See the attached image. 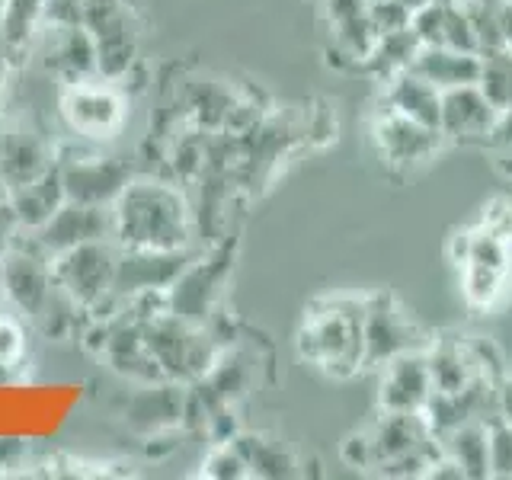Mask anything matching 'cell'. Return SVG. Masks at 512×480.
<instances>
[{"instance_id": "cell-1", "label": "cell", "mask_w": 512, "mask_h": 480, "mask_svg": "<svg viewBox=\"0 0 512 480\" xmlns=\"http://www.w3.org/2000/svg\"><path fill=\"white\" fill-rule=\"evenodd\" d=\"M192 234V208L180 186L141 176L112 205V240L122 250H176Z\"/></svg>"}, {"instance_id": "cell-2", "label": "cell", "mask_w": 512, "mask_h": 480, "mask_svg": "<svg viewBox=\"0 0 512 480\" xmlns=\"http://www.w3.org/2000/svg\"><path fill=\"white\" fill-rule=\"evenodd\" d=\"M298 356L330 378H352L365 368L362 298L327 295L311 301L298 327Z\"/></svg>"}, {"instance_id": "cell-3", "label": "cell", "mask_w": 512, "mask_h": 480, "mask_svg": "<svg viewBox=\"0 0 512 480\" xmlns=\"http://www.w3.org/2000/svg\"><path fill=\"white\" fill-rule=\"evenodd\" d=\"M144 327V340L148 349L154 352V359L164 368V375L170 381H199L208 368L215 365L221 356V343H215V336L205 330V324H192V320L164 311L151 317Z\"/></svg>"}, {"instance_id": "cell-4", "label": "cell", "mask_w": 512, "mask_h": 480, "mask_svg": "<svg viewBox=\"0 0 512 480\" xmlns=\"http://www.w3.org/2000/svg\"><path fill=\"white\" fill-rule=\"evenodd\" d=\"M362 336L365 368H381L404 352L429 349V343L436 340L391 292L362 295Z\"/></svg>"}, {"instance_id": "cell-5", "label": "cell", "mask_w": 512, "mask_h": 480, "mask_svg": "<svg viewBox=\"0 0 512 480\" xmlns=\"http://www.w3.org/2000/svg\"><path fill=\"white\" fill-rule=\"evenodd\" d=\"M116 263V240H90V244H77L52 256V279L61 292H68L80 308L90 311L96 301H103L116 288Z\"/></svg>"}, {"instance_id": "cell-6", "label": "cell", "mask_w": 512, "mask_h": 480, "mask_svg": "<svg viewBox=\"0 0 512 480\" xmlns=\"http://www.w3.org/2000/svg\"><path fill=\"white\" fill-rule=\"evenodd\" d=\"M52 288V256L36 244L32 234L26 244L20 237H13V244L0 253V292H4V298L16 311L36 320L42 304L52 295Z\"/></svg>"}, {"instance_id": "cell-7", "label": "cell", "mask_w": 512, "mask_h": 480, "mask_svg": "<svg viewBox=\"0 0 512 480\" xmlns=\"http://www.w3.org/2000/svg\"><path fill=\"white\" fill-rule=\"evenodd\" d=\"M61 116L80 138L103 141L112 138L125 122V100L112 80L90 77L77 84H64Z\"/></svg>"}, {"instance_id": "cell-8", "label": "cell", "mask_w": 512, "mask_h": 480, "mask_svg": "<svg viewBox=\"0 0 512 480\" xmlns=\"http://www.w3.org/2000/svg\"><path fill=\"white\" fill-rule=\"evenodd\" d=\"M368 135H372V148L378 160L394 173H407L413 167L426 164L442 144H448L439 128H426L420 122L400 116V112H391L388 106L378 109Z\"/></svg>"}, {"instance_id": "cell-9", "label": "cell", "mask_w": 512, "mask_h": 480, "mask_svg": "<svg viewBox=\"0 0 512 480\" xmlns=\"http://www.w3.org/2000/svg\"><path fill=\"white\" fill-rule=\"evenodd\" d=\"M234 266V247L231 244H221L212 253L196 256L186 269L183 276L170 285V311L180 314L192 324H205L208 314L215 308V298L221 292L224 279Z\"/></svg>"}, {"instance_id": "cell-10", "label": "cell", "mask_w": 512, "mask_h": 480, "mask_svg": "<svg viewBox=\"0 0 512 480\" xmlns=\"http://www.w3.org/2000/svg\"><path fill=\"white\" fill-rule=\"evenodd\" d=\"M64 192L71 202L103 205L112 208L122 196V189L132 183V167L119 157L103 154H74L68 160H58Z\"/></svg>"}, {"instance_id": "cell-11", "label": "cell", "mask_w": 512, "mask_h": 480, "mask_svg": "<svg viewBox=\"0 0 512 480\" xmlns=\"http://www.w3.org/2000/svg\"><path fill=\"white\" fill-rule=\"evenodd\" d=\"M496 119H500V109L487 100V93L477 84L442 93L439 132L448 144H480V148H487Z\"/></svg>"}, {"instance_id": "cell-12", "label": "cell", "mask_w": 512, "mask_h": 480, "mask_svg": "<svg viewBox=\"0 0 512 480\" xmlns=\"http://www.w3.org/2000/svg\"><path fill=\"white\" fill-rule=\"evenodd\" d=\"M196 260L186 247L176 250H122L116 263V292L132 298L138 292H170L183 269Z\"/></svg>"}, {"instance_id": "cell-13", "label": "cell", "mask_w": 512, "mask_h": 480, "mask_svg": "<svg viewBox=\"0 0 512 480\" xmlns=\"http://www.w3.org/2000/svg\"><path fill=\"white\" fill-rule=\"evenodd\" d=\"M432 391L436 388H432L426 349L404 352L378 368V410L423 413Z\"/></svg>"}, {"instance_id": "cell-14", "label": "cell", "mask_w": 512, "mask_h": 480, "mask_svg": "<svg viewBox=\"0 0 512 480\" xmlns=\"http://www.w3.org/2000/svg\"><path fill=\"white\" fill-rule=\"evenodd\" d=\"M29 234L36 237V244L48 256H58L61 250H71L77 244H90V240L112 237V208L84 205V202L68 199L39 231H29Z\"/></svg>"}, {"instance_id": "cell-15", "label": "cell", "mask_w": 512, "mask_h": 480, "mask_svg": "<svg viewBox=\"0 0 512 480\" xmlns=\"http://www.w3.org/2000/svg\"><path fill=\"white\" fill-rule=\"evenodd\" d=\"M36 45L42 48L45 68L64 84L100 77L96 74V42L87 26H45Z\"/></svg>"}, {"instance_id": "cell-16", "label": "cell", "mask_w": 512, "mask_h": 480, "mask_svg": "<svg viewBox=\"0 0 512 480\" xmlns=\"http://www.w3.org/2000/svg\"><path fill=\"white\" fill-rule=\"evenodd\" d=\"M58 164L52 141L36 135L32 128L7 125L0 128V176H4L7 189H20L32 180H39L45 170Z\"/></svg>"}, {"instance_id": "cell-17", "label": "cell", "mask_w": 512, "mask_h": 480, "mask_svg": "<svg viewBox=\"0 0 512 480\" xmlns=\"http://www.w3.org/2000/svg\"><path fill=\"white\" fill-rule=\"evenodd\" d=\"M186 391L180 381H154L141 384V391L128 404L125 420L138 432H164L170 426H180L186 420Z\"/></svg>"}, {"instance_id": "cell-18", "label": "cell", "mask_w": 512, "mask_h": 480, "mask_svg": "<svg viewBox=\"0 0 512 480\" xmlns=\"http://www.w3.org/2000/svg\"><path fill=\"white\" fill-rule=\"evenodd\" d=\"M381 106H388L391 112H400L413 122H420L426 128H439L442 116V90L432 87L429 80H423L413 71H400L388 80H381Z\"/></svg>"}, {"instance_id": "cell-19", "label": "cell", "mask_w": 512, "mask_h": 480, "mask_svg": "<svg viewBox=\"0 0 512 480\" xmlns=\"http://www.w3.org/2000/svg\"><path fill=\"white\" fill-rule=\"evenodd\" d=\"M407 71L420 74L432 87H439L445 93V90H455L464 84H477L480 55L458 52V48H445V45H420Z\"/></svg>"}, {"instance_id": "cell-20", "label": "cell", "mask_w": 512, "mask_h": 480, "mask_svg": "<svg viewBox=\"0 0 512 480\" xmlns=\"http://www.w3.org/2000/svg\"><path fill=\"white\" fill-rule=\"evenodd\" d=\"M7 199H10L16 221H20V228L39 231L42 224L52 218L64 202H68V192H64V180H61V167L55 164L52 170H45L39 180L13 189Z\"/></svg>"}, {"instance_id": "cell-21", "label": "cell", "mask_w": 512, "mask_h": 480, "mask_svg": "<svg viewBox=\"0 0 512 480\" xmlns=\"http://www.w3.org/2000/svg\"><path fill=\"white\" fill-rule=\"evenodd\" d=\"M93 42H96V74L103 80H112V84H122L138 64V20L128 16V20L112 23L103 32H96Z\"/></svg>"}, {"instance_id": "cell-22", "label": "cell", "mask_w": 512, "mask_h": 480, "mask_svg": "<svg viewBox=\"0 0 512 480\" xmlns=\"http://www.w3.org/2000/svg\"><path fill=\"white\" fill-rule=\"evenodd\" d=\"M442 452L452 458L464 477H490V420L477 416L439 436Z\"/></svg>"}, {"instance_id": "cell-23", "label": "cell", "mask_w": 512, "mask_h": 480, "mask_svg": "<svg viewBox=\"0 0 512 480\" xmlns=\"http://www.w3.org/2000/svg\"><path fill=\"white\" fill-rule=\"evenodd\" d=\"M45 29V0H0V42L7 55H23Z\"/></svg>"}, {"instance_id": "cell-24", "label": "cell", "mask_w": 512, "mask_h": 480, "mask_svg": "<svg viewBox=\"0 0 512 480\" xmlns=\"http://www.w3.org/2000/svg\"><path fill=\"white\" fill-rule=\"evenodd\" d=\"M234 442L250 464V477H295L298 474V458L288 452L282 442L266 439V436H250V432H237Z\"/></svg>"}, {"instance_id": "cell-25", "label": "cell", "mask_w": 512, "mask_h": 480, "mask_svg": "<svg viewBox=\"0 0 512 480\" xmlns=\"http://www.w3.org/2000/svg\"><path fill=\"white\" fill-rule=\"evenodd\" d=\"M461 269V292L468 298L471 308L487 311L493 308L500 295L506 292V279L509 269H496V266H458Z\"/></svg>"}, {"instance_id": "cell-26", "label": "cell", "mask_w": 512, "mask_h": 480, "mask_svg": "<svg viewBox=\"0 0 512 480\" xmlns=\"http://www.w3.org/2000/svg\"><path fill=\"white\" fill-rule=\"evenodd\" d=\"M477 87L487 93L496 109H512V55L509 52H487L480 55V80Z\"/></svg>"}, {"instance_id": "cell-27", "label": "cell", "mask_w": 512, "mask_h": 480, "mask_svg": "<svg viewBox=\"0 0 512 480\" xmlns=\"http://www.w3.org/2000/svg\"><path fill=\"white\" fill-rule=\"evenodd\" d=\"M202 477H215V480H244L250 477V464L244 452L237 448V442H215L212 452L202 461Z\"/></svg>"}, {"instance_id": "cell-28", "label": "cell", "mask_w": 512, "mask_h": 480, "mask_svg": "<svg viewBox=\"0 0 512 480\" xmlns=\"http://www.w3.org/2000/svg\"><path fill=\"white\" fill-rule=\"evenodd\" d=\"M128 16H135L132 0H84V26L93 36L112 23L128 20Z\"/></svg>"}, {"instance_id": "cell-29", "label": "cell", "mask_w": 512, "mask_h": 480, "mask_svg": "<svg viewBox=\"0 0 512 480\" xmlns=\"http://www.w3.org/2000/svg\"><path fill=\"white\" fill-rule=\"evenodd\" d=\"M490 477H512V426L490 416Z\"/></svg>"}, {"instance_id": "cell-30", "label": "cell", "mask_w": 512, "mask_h": 480, "mask_svg": "<svg viewBox=\"0 0 512 480\" xmlns=\"http://www.w3.org/2000/svg\"><path fill=\"white\" fill-rule=\"evenodd\" d=\"M340 458L343 464L356 471H372L375 468V452H372V436H368V426L365 429H356L349 432L340 445Z\"/></svg>"}, {"instance_id": "cell-31", "label": "cell", "mask_w": 512, "mask_h": 480, "mask_svg": "<svg viewBox=\"0 0 512 480\" xmlns=\"http://www.w3.org/2000/svg\"><path fill=\"white\" fill-rule=\"evenodd\" d=\"M480 228H487L490 234L503 237L512 244V199L509 196H496L484 205V215H480Z\"/></svg>"}, {"instance_id": "cell-32", "label": "cell", "mask_w": 512, "mask_h": 480, "mask_svg": "<svg viewBox=\"0 0 512 480\" xmlns=\"http://www.w3.org/2000/svg\"><path fill=\"white\" fill-rule=\"evenodd\" d=\"M23 340H26V336H23L20 320H13L10 314H0V359L20 365L23 346H26Z\"/></svg>"}, {"instance_id": "cell-33", "label": "cell", "mask_w": 512, "mask_h": 480, "mask_svg": "<svg viewBox=\"0 0 512 480\" xmlns=\"http://www.w3.org/2000/svg\"><path fill=\"white\" fill-rule=\"evenodd\" d=\"M493 416L512 426V378L503 375V381L496 384V397H493Z\"/></svg>"}, {"instance_id": "cell-34", "label": "cell", "mask_w": 512, "mask_h": 480, "mask_svg": "<svg viewBox=\"0 0 512 480\" xmlns=\"http://www.w3.org/2000/svg\"><path fill=\"white\" fill-rule=\"evenodd\" d=\"M500 32H503V52L512 55V0H503V10H500Z\"/></svg>"}, {"instance_id": "cell-35", "label": "cell", "mask_w": 512, "mask_h": 480, "mask_svg": "<svg viewBox=\"0 0 512 480\" xmlns=\"http://www.w3.org/2000/svg\"><path fill=\"white\" fill-rule=\"evenodd\" d=\"M13 362H4V359H0V384H7L10 378H13Z\"/></svg>"}, {"instance_id": "cell-36", "label": "cell", "mask_w": 512, "mask_h": 480, "mask_svg": "<svg viewBox=\"0 0 512 480\" xmlns=\"http://www.w3.org/2000/svg\"><path fill=\"white\" fill-rule=\"evenodd\" d=\"M7 196H10V189L4 183V176H0V202H7Z\"/></svg>"}, {"instance_id": "cell-37", "label": "cell", "mask_w": 512, "mask_h": 480, "mask_svg": "<svg viewBox=\"0 0 512 480\" xmlns=\"http://www.w3.org/2000/svg\"><path fill=\"white\" fill-rule=\"evenodd\" d=\"M0 295H4V292H0Z\"/></svg>"}]
</instances>
